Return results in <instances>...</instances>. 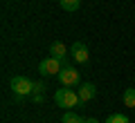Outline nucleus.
<instances>
[{"mask_svg": "<svg viewBox=\"0 0 135 123\" xmlns=\"http://www.w3.org/2000/svg\"><path fill=\"white\" fill-rule=\"evenodd\" d=\"M54 103H56L59 108H63V110H72V108H77L81 101H79V94H74L72 90L59 87V90L54 92Z\"/></svg>", "mask_w": 135, "mask_h": 123, "instance_id": "f257e3e1", "label": "nucleus"}, {"mask_svg": "<svg viewBox=\"0 0 135 123\" xmlns=\"http://www.w3.org/2000/svg\"><path fill=\"white\" fill-rule=\"evenodd\" d=\"M9 87L11 92H14L16 99H25L27 94H32V87H34V81H29L27 76H14V78L9 81Z\"/></svg>", "mask_w": 135, "mask_h": 123, "instance_id": "f03ea898", "label": "nucleus"}, {"mask_svg": "<svg viewBox=\"0 0 135 123\" xmlns=\"http://www.w3.org/2000/svg\"><path fill=\"white\" fill-rule=\"evenodd\" d=\"M63 67H65V65H63L59 58L50 56V58H43V61H41L38 74H41V76H59V72H61Z\"/></svg>", "mask_w": 135, "mask_h": 123, "instance_id": "7ed1b4c3", "label": "nucleus"}, {"mask_svg": "<svg viewBox=\"0 0 135 123\" xmlns=\"http://www.w3.org/2000/svg\"><path fill=\"white\" fill-rule=\"evenodd\" d=\"M59 83L63 87H72L81 83V76H79V69H74L72 65H65L61 72H59Z\"/></svg>", "mask_w": 135, "mask_h": 123, "instance_id": "20e7f679", "label": "nucleus"}, {"mask_svg": "<svg viewBox=\"0 0 135 123\" xmlns=\"http://www.w3.org/2000/svg\"><path fill=\"white\" fill-rule=\"evenodd\" d=\"M70 56L74 58L77 63H88V58H90V52H88V47L83 43H72V47H70Z\"/></svg>", "mask_w": 135, "mask_h": 123, "instance_id": "39448f33", "label": "nucleus"}, {"mask_svg": "<svg viewBox=\"0 0 135 123\" xmlns=\"http://www.w3.org/2000/svg\"><path fill=\"white\" fill-rule=\"evenodd\" d=\"M77 94H79V101H81V103L92 101V99L97 96V87H95V83H81Z\"/></svg>", "mask_w": 135, "mask_h": 123, "instance_id": "423d86ee", "label": "nucleus"}, {"mask_svg": "<svg viewBox=\"0 0 135 123\" xmlns=\"http://www.w3.org/2000/svg\"><path fill=\"white\" fill-rule=\"evenodd\" d=\"M50 56L59 58V61L63 63V65H68V47L61 43V40H56V43H52V47H50Z\"/></svg>", "mask_w": 135, "mask_h": 123, "instance_id": "0eeeda50", "label": "nucleus"}, {"mask_svg": "<svg viewBox=\"0 0 135 123\" xmlns=\"http://www.w3.org/2000/svg\"><path fill=\"white\" fill-rule=\"evenodd\" d=\"M122 99H124L126 108H135V87H126L124 94H122Z\"/></svg>", "mask_w": 135, "mask_h": 123, "instance_id": "6e6552de", "label": "nucleus"}, {"mask_svg": "<svg viewBox=\"0 0 135 123\" xmlns=\"http://www.w3.org/2000/svg\"><path fill=\"white\" fill-rule=\"evenodd\" d=\"M59 5H61L63 11H77L79 5H81V0H59Z\"/></svg>", "mask_w": 135, "mask_h": 123, "instance_id": "1a4fd4ad", "label": "nucleus"}, {"mask_svg": "<svg viewBox=\"0 0 135 123\" xmlns=\"http://www.w3.org/2000/svg\"><path fill=\"white\" fill-rule=\"evenodd\" d=\"M86 119H81L79 114H74L72 110H68L65 114H63V119H61V123H83Z\"/></svg>", "mask_w": 135, "mask_h": 123, "instance_id": "9d476101", "label": "nucleus"}, {"mask_svg": "<svg viewBox=\"0 0 135 123\" xmlns=\"http://www.w3.org/2000/svg\"><path fill=\"white\" fill-rule=\"evenodd\" d=\"M104 123H131V119L126 116V114H110Z\"/></svg>", "mask_w": 135, "mask_h": 123, "instance_id": "9b49d317", "label": "nucleus"}, {"mask_svg": "<svg viewBox=\"0 0 135 123\" xmlns=\"http://www.w3.org/2000/svg\"><path fill=\"white\" fill-rule=\"evenodd\" d=\"M43 92H45V83L43 81H36L34 87H32V94H43Z\"/></svg>", "mask_w": 135, "mask_h": 123, "instance_id": "f8f14e48", "label": "nucleus"}, {"mask_svg": "<svg viewBox=\"0 0 135 123\" xmlns=\"http://www.w3.org/2000/svg\"><path fill=\"white\" fill-rule=\"evenodd\" d=\"M32 101H34V103H43L45 96H43V94H32Z\"/></svg>", "mask_w": 135, "mask_h": 123, "instance_id": "ddd939ff", "label": "nucleus"}, {"mask_svg": "<svg viewBox=\"0 0 135 123\" xmlns=\"http://www.w3.org/2000/svg\"><path fill=\"white\" fill-rule=\"evenodd\" d=\"M83 123H99V121H97L95 116H88V119H86V121H83Z\"/></svg>", "mask_w": 135, "mask_h": 123, "instance_id": "4468645a", "label": "nucleus"}]
</instances>
